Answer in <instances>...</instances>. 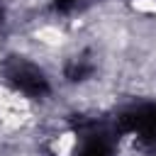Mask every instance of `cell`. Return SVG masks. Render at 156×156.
<instances>
[{
  "mask_svg": "<svg viewBox=\"0 0 156 156\" xmlns=\"http://www.w3.org/2000/svg\"><path fill=\"white\" fill-rule=\"evenodd\" d=\"M119 129L136 134L144 146L156 149V105H144L124 112L119 117Z\"/></svg>",
  "mask_w": 156,
  "mask_h": 156,
  "instance_id": "1",
  "label": "cell"
},
{
  "mask_svg": "<svg viewBox=\"0 0 156 156\" xmlns=\"http://www.w3.org/2000/svg\"><path fill=\"white\" fill-rule=\"evenodd\" d=\"M7 78L12 80L15 88H20L29 98H41V95L49 93V83H46L44 73L37 66H32L22 58H15V61L7 63Z\"/></svg>",
  "mask_w": 156,
  "mask_h": 156,
  "instance_id": "2",
  "label": "cell"
},
{
  "mask_svg": "<svg viewBox=\"0 0 156 156\" xmlns=\"http://www.w3.org/2000/svg\"><path fill=\"white\" fill-rule=\"evenodd\" d=\"M76 156H110V149H107L105 139H100V136H90Z\"/></svg>",
  "mask_w": 156,
  "mask_h": 156,
  "instance_id": "3",
  "label": "cell"
},
{
  "mask_svg": "<svg viewBox=\"0 0 156 156\" xmlns=\"http://www.w3.org/2000/svg\"><path fill=\"white\" fill-rule=\"evenodd\" d=\"M90 73H93V63H90L88 58H76L73 63L66 66V76H68L71 80H83V78L90 76Z\"/></svg>",
  "mask_w": 156,
  "mask_h": 156,
  "instance_id": "4",
  "label": "cell"
},
{
  "mask_svg": "<svg viewBox=\"0 0 156 156\" xmlns=\"http://www.w3.org/2000/svg\"><path fill=\"white\" fill-rule=\"evenodd\" d=\"M73 2H76V0H56V2H54V7H56V10H68Z\"/></svg>",
  "mask_w": 156,
  "mask_h": 156,
  "instance_id": "5",
  "label": "cell"
}]
</instances>
